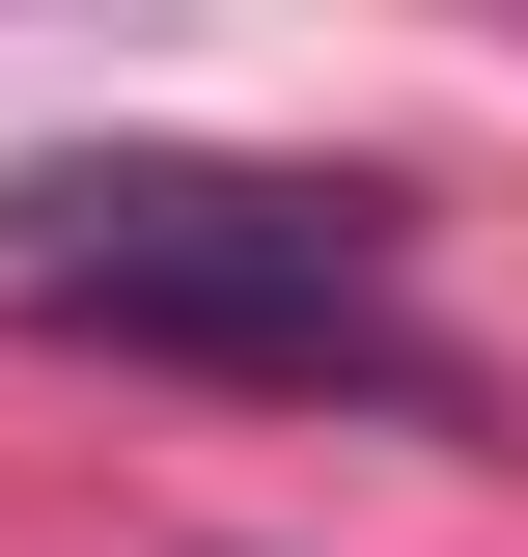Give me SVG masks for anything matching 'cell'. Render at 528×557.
Here are the masks:
<instances>
[{"instance_id": "6da1fadb", "label": "cell", "mask_w": 528, "mask_h": 557, "mask_svg": "<svg viewBox=\"0 0 528 557\" xmlns=\"http://www.w3.org/2000/svg\"><path fill=\"white\" fill-rule=\"evenodd\" d=\"M0 307H56L112 362H223V391H390V418H445V335L390 307V196L362 168H196V139L0 168Z\"/></svg>"}]
</instances>
